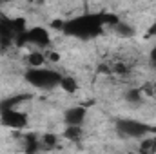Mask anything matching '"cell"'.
I'll list each match as a JSON object with an SVG mask.
<instances>
[{
  "instance_id": "6da1fadb",
  "label": "cell",
  "mask_w": 156,
  "mask_h": 154,
  "mask_svg": "<svg viewBox=\"0 0 156 154\" xmlns=\"http://www.w3.org/2000/svg\"><path fill=\"white\" fill-rule=\"evenodd\" d=\"M104 29V22H102V15H94V13H85V15H78L69 20L64 22L62 31L69 37H75L80 40H89L94 38L102 33Z\"/></svg>"
},
{
  "instance_id": "7a4b0ae2",
  "label": "cell",
  "mask_w": 156,
  "mask_h": 154,
  "mask_svg": "<svg viewBox=\"0 0 156 154\" xmlns=\"http://www.w3.org/2000/svg\"><path fill=\"white\" fill-rule=\"evenodd\" d=\"M62 73L55 71V69H45V67H38V69H27L26 71V82L35 87V89H55L60 85V80H62Z\"/></svg>"
},
{
  "instance_id": "3957f363",
  "label": "cell",
  "mask_w": 156,
  "mask_h": 154,
  "mask_svg": "<svg viewBox=\"0 0 156 154\" xmlns=\"http://www.w3.org/2000/svg\"><path fill=\"white\" fill-rule=\"evenodd\" d=\"M116 131L122 136L127 138H144L149 132L154 131V127L140 121V120H133V118H118L116 120Z\"/></svg>"
},
{
  "instance_id": "277c9868",
  "label": "cell",
  "mask_w": 156,
  "mask_h": 154,
  "mask_svg": "<svg viewBox=\"0 0 156 154\" xmlns=\"http://www.w3.org/2000/svg\"><path fill=\"white\" fill-rule=\"evenodd\" d=\"M18 45H27V44H33V45H38V47H45L49 45L51 37H49V31L42 26H35V27H29L26 29L18 38Z\"/></svg>"
},
{
  "instance_id": "5b68a950",
  "label": "cell",
  "mask_w": 156,
  "mask_h": 154,
  "mask_svg": "<svg viewBox=\"0 0 156 154\" xmlns=\"http://www.w3.org/2000/svg\"><path fill=\"white\" fill-rule=\"evenodd\" d=\"M0 123L7 129H26L27 123H29V118L24 111L20 109H7V111H2L0 113Z\"/></svg>"
},
{
  "instance_id": "8992f818",
  "label": "cell",
  "mask_w": 156,
  "mask_h": 154,
  "mask_svg": "<svg viewBox=\"0 0 156 154\" xmlns=\"http://www.w3.org/2000/svg\"><path fill=\"white\" fill-rule=\"evenodd\" d=\"M85 118H87V111L82 105L69 107L64 113V121H66L67 127H82V123L85 121Z\"/></svg>"
},
{
  "instance_id": "52a82bcc",
  "label": "cell",
  "mask_w": 156,
  "mask_h": 154,
  "mask_svg": "<svg viewBox=\"0 0 156 154\" xmlns=\"http://www.w3.org/2000/svg\"><path fill=\"white\" fill-rule=\"evenodd\" d=\"M26 100H31V94H16V96L5 98V100L0 102V113L2 111H7V109H16V105L24 103Z\"/></svg>"
},
{
  "instance_id": "ba28073f",
  "label": "cell",
  "mask_w": 156,
  "mask_h": 154,
  "mask_svg": "<svg viewBox=\"0 0 156 154\" xmlns=\"http://www.w3.org/2000/svg\"><path fill=\"white\" fill-rule=\"evenodd\" d=\"M60 87H62L66 93L73 94V93H76V89H78V82H76L73 76H67V75H64V76H62V80H60Z\"/></svg>"
},
{
  "instance_id": "9c48e42d",
  "label": "cell",
  "mask_w": 156,
  "mask_h": 154,
  "mask_svg": "<svg viewBox=\"0 0 156 154\" xmlns=\"http://www.w3.org/2000/svg\"><path fill=\"white\" fill-rule=\"evenodd\" d=\"M27 62H29V69H38V67L44 65L45 58H44V54H42V53L35 51V53H31V54L27 56Z\"/></svg>"
},
{
  "instance_id": "30bf717a",
  "label": "cell",
  "mask_w": 156,
  "mask_h": 154,
  "mask_svg": "<svg viewBox=\"0 0 156 154\" xmlns=\"http://www.w3.org/2000/svg\"><path fill=\"white\" fill-rule=\"evenodd\" d=\"M40 149V142L37 140L35 134H27L26 136V152L27 154H35Z\"/></svg>"
},
{
  "instance_id": "8fae6325",
  "label": "cell",
  "mask_w": 156,
  "mask_h": 154,
  "mask_svg": "<svg viewBox=\"0 0 156 154\" xmlns=\"http://www.w3.org/2000/svg\"><path fill=\"white\" fill-rule=\"evenodd\" d=\"M64 136L67 140H71V142H78L80 136H82V127H67L64 131Z\"/></svg>"
},
{
  "instance_id": "7c38bea8",
  "label": "cell",
  "mask_w": 156,
  "mask_h": 154,
  "mask_svg": "<svg viewBox=\"0 0 156 154\" xmlns=\"http://www.w3.org/2000/svg\"><path fill=\"white\" fill-rule=\"evenodd\" d=\"M125 100H127L129 103H140V102H142V93H140L138 89H129V91L125 93Z\"/></svg>"
},
{
  "instance_id": "4fadbf2b",
  "label": "cell",
  "mask_w": 156,
  "mask_h": 154,
  "mask_svg": "<svg viewBox=\"0 0 156 154\" xmlns=\"http://www.w3.org/2000/svg\"><path fill=\"white\" fill-rule=\"evenodd\" d=\"M56 143H58V138H56V134H44L42 136V145L44 147H47V149H53V147H56Z\"/></svg>"
},
{
  "instance_id": "5bb4252c",
  "label": "cell",
  "mask_w": 156,
  "mask_h": 154,
  "mask_svg": "<svg viewBox=\"0 0 156 154\" xmlns=\"http://www.w3.org/2000/svg\"><path fill=\"white\" fill-rule=\"evenodd\" d=\"M116 31L120 33V35H133L131 27H129V26H125V24H122V22L116 26Z\"/></svg>"
},
{
  "instance_id": "9a60e30c",
  "label": "cell",
  "mask_w": 156,
  "mask_h": 154,
  "mask_svg": "<svg viewBox=\"0 0 156 154\" xmlns=\"http://www.w3.org/2000/svg\"><path fill=\"white\" fill-rule=\"evenodd\" d=\"M115 71H116L118 75H127V67H125L123 64H116V67H115Z\"/></svg>"
},
{
  "instance_id": "2e32d148",
  "label": "cell",
  "mask_w": 156,
  "mask_h": 154,
  "mask_svg": "<svg viewBox=\"0 0 156 154\" xmlns=\"http://www.w3.org/2000/svg\"><path fill=\"white\" fill-rule=\"evenodd\" d=\"M47 58H49L51 62H58V60H60V54H58V53H55V51H51V53L47 54Z\"/></svg>"
},
{
  "instance_id": "e0dca14e",
  "label": "cell",
  "mask_w": 156,
  "mask_h": 154,
  "mask_svg": "<svg viewBox=\"0 0 156 154\" xmlns=\"http://www.w3.org/2000/svg\"><path fill=\"white\" fill-rule=\"evenodd\" d=\"M153 93H154V96H156V82H154V85H153Z\"/></svg>"
}]
</instances>
